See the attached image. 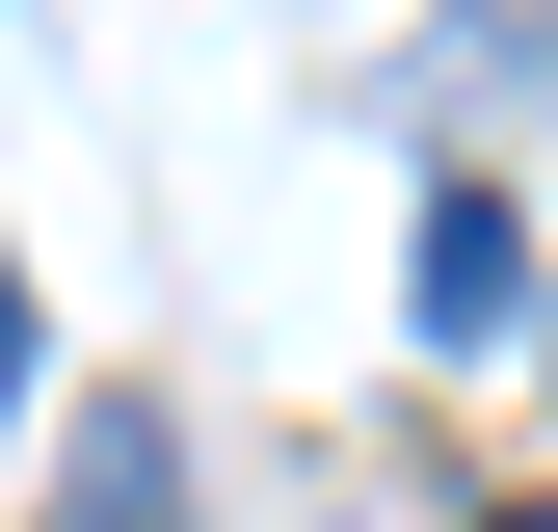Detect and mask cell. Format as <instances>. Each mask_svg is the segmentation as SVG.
<instances>
[{
    "label": "cell",
    "instance_id": "obj_1",
    "mask_svg": "<svg viewBox=\"0 0 558 532\" xmlns=\"http://www.w3.org/2000/svg\"><path fill=\"white\" fill-rule=\"evenodd\" d=\"M532 319V214L506 186H426V347H506Z\"/></svg>",
    "mask_w": 558,
    "mask_h": 532
},
{
    "label": "cell",
    "instance_id": "obj_2",
    "mask_svg": "<svg viewBox=\"0 0 558 532\" xmlns=\"http://www.w3.org/2000/svg\"><path fill=\"white\" fill-rule=\"evenodd\" d=\"M426 81H452V107H506V81H558V0H478V27H426Z\"/></svg>",
    "mask_w": 558,
    "mask_h": 532
},
{
    "label": "cell",
    "instance_id": "obj_3",
    "mask_svg": "<svg viewBox=\"0 0 558 532\" xmlns=\"http://www.w3.org/2000/svg\"><path fill=\"white\" fill-rule=\"evenodd\" d=\"M0 452H27V266H0Z\"/></svg>",
    "mask_w": 558,
    "mask_h": 532
},
{
    "label": "cell",
    "instance_id": "obj_4",
    "mask_svg": "<svg viewBox=\"0 0 558 532\" xmlns=\"http://www.w3.org/2000/svg\"><path fill=\"white\" fill-rule=\"evenodd\" d=\"M478 532H558V506H478Z\"/></svg>",
    "mask_w": 558,
    "mask_h": 532
}]
</instances>
